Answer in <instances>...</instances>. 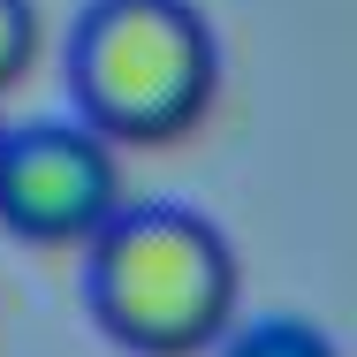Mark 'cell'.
Returning <instances> with one entry per match:
<instances>
[{
  "mask_svg": "<svg viewBox=\"0 0 357 357\" xmlns=\"http://www.w3.org/2000/svg\"><path fill=\"white\" fill-rule=\"evenodd\" d=\"M213 357H342L327 327L296 319V312H266V319H236V335Z\"/></svg>",
  "mask_w": 357,
  "mask_h": 357,
  "instance_id": "obj_4",
  "label": "cell"
},
{
  "mask_svg": "<svg viewBox=\"0 0 357 357\" xmlns=\"http://www.w3.org/2000/svg\"><path fill=\"white\" fill-rule=\"evenodd\" d=\"M122 213V144L69 122H23L0 152V228L23 243H99Z\"/></svg>",
  "mask_w": 357,
  "mask_h": 357,
  "instance_id": "obj_3",
  "label": "cell"
},
{
  "mask_svg": "<svg viewBox=\"0 0 357 357\" xmlns=\"http://www.w3.org/2000/svg\"><path fill=\"white\" fill-rule=\"evenodd\" d=\"M220 91V38L190 0H91L69 31V99L91 130L152 152L190 137Z\"/></svg>",
  "mask_w": 357,
  "mask_h": 357,
  "instance_id": "obj_2",
  "label": "cell"
},
{
  "mask_svg": "<svg viewBox=\"0 0 357 357\" xmlns=\"http://www.w3.org/2000/svg\"><path fill=\"white\" fill-rule=\"evenodd\" d=\"M38 46H46V31H38V0H0V99L31 76Z\"/></svg>",
  "mask_w": 357,
  "mask_h": 357,
  "instance_id": "obj_5",
  "label": "cell"
},
{
  "mask_svg": "<svg viewBox=\"0 0 357 357\" xmlns=\"http://www.w3.org/2000/svg\"><path fill=\"white\" fill-rule=\"evenodd\" d=\"M0 152H8V122H0Z\"/></svg>",
  "mask_w": 357,
  "mask_h": 357,
  "instance_id": "obj_6",
  "label": "cell"
},
{
  "mask_svg": "<svg viewBox=\"0 0 357 357\" xmlns=\"http://www.w3.org/2000/svg\"><path fill=\"white\" fill-rule=\"evenodd\" d=\"M84 296L107 342L137 357H198L236 335L243 266L190 206H122L84 259Z\"/></svg>",
  "mask_w": 357,
  "mask_h": 357,
  "instance_id": "obj_1",
  "label": "cell"
}]
</instances>
